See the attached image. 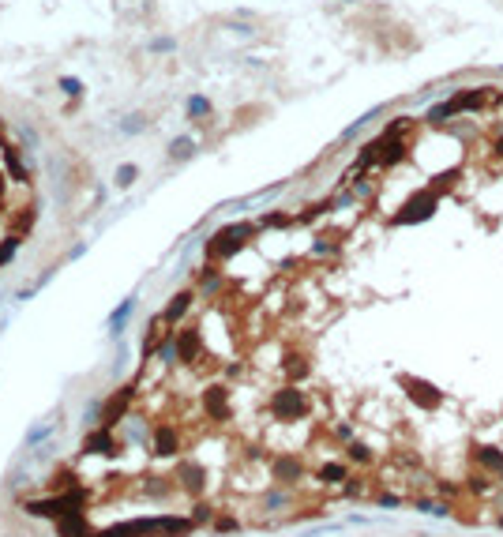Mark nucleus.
I'll return each instance as SVG.
<instances>
[{
    "label": "nucleus",
    "instance_id": "nucleus-1",
    "mask_svg": "<svg viewBox=\"0 0 503 537\" xmlns=\"http://www.w3.org/2000/svg\"><path fill=\"white\" fill-rule=\"evenodd\" d=\"M432 211H436V188L417 192V195H413V200L395 214V222H398V226H402V222H424V218H429Z\"/></svg>",
    "mask_w": 503,
    "mask_h": 537
},
{
    "label": "nucleus",
    "instance_id": "nucleus-2",
    "mask_svg": "<svg viewBox=\"0 0 503 537\" xmlns=\"http://www.w3.org/2000/svg\"><path fill=\"white\" fill-rule=\"evenodd\" d=\"M402 387L410 391V399L417 402V406H424V410H436L440 406V399L443 394L432 387V383H424V380H413V376H402Z\"/></svg>",
    "mask_w": 503,
    "mask_h": 537
},
{
    "label": "nucleus",
    "instance_id": "nucleus-3",
    "mask_svg": "<svg viewBox=\"0 0 503 537\" xmlns=\"http://www.w3.org/2000/svg\"><path fill=\"white\" fill-rule=\"evenodd\" d=\"M83 500V492H68V496H57V500H34L27 503L30 515H64V511H75Z\"/></svg>",
    "mask_w": 503,
    "mask_h": 537
},
{
    "label": "nucleus",
    "instance_id": "nucleus-4",
    "mask_svg": "<svg viewBox=\"0 0 503 537\" xmlns=\"http://www.w3.org/2000/svg\"><path fill=\"white\" fill-rule=\"evenodd\" d=\"M252 229L248 226H229V229H222L214 240H211V256H233V252L240 248V237H248Z\"/></svg>",
    "mask_w": 503,
    "mask_h": 537
},
{
    "label": "nucleus",
    "instance_id": "nucleus-5",
    "mask_svg": "<svg viewBox=\"0 0 503 537\" xmlns=\"http://www.w3.org/2000/svg\"><path fill=\"white\" fill-rule=\"evenodd\" d=\"M275 413H278L282 421L301 418V413H304V394H301V391H293V387L278 391V394H275Z\"/></svg>",
    "mask_w": 503,
    "mask_h": 537
},
{
    "label": "nucleus",
    "instance_id": "nucleus-6",
    "mask_svg": "<svg viewBox=\"0 0 503 537\" xmlns=\"http://www.w3.org/2000/svg\"><path fill=\"white\" fill-rule=\"evenodd\" d=\"M481 102V94L473 91V94H458V98H451L447 105H440V109H432V120H443V117H451V113H462V109H473Z\"/></svg>",
    "mask_w": 503,
    "mask_h": 537
},
{
    "label": "nucleus",
    "instance_id": "nucleus-7",
    "mask_svg": "<svg viewBox=\"0 0 503 537\" xmlns=\"http://www.w3.org/2000/svg\"><path fill=\"white\" fill-rule=\"evenodd\" d=\"M57 530H60V537H86V519H83L79 511H68L57 522Z\"/></svg>",
    "mask_w": 503,
    "mask_h": 537
},
{
    "label": "nucleus",
    "instance_id": "nucleus-8",
    "mask_svg": "<svg viewBox=\"0 0 503 537\" xmlns=\"http://www.w3.org/2000/svg\"><path fill=\"white\" fill-rule=\"evenodd\" d=\"M128 399H132V387H120L117 391V399L105 406V413H102V425H113L120 413H124V406H128Z\"/></svg>",
    "mask_w": 503,
    "mask_h": 537
},
{
    "label": "nucleus",
    "instance_id": "nucleus-9",
    "mask_svg": "<svg viewBox=\"0 0 503 537\" xmlns=\"http://www.w3.org/2000/svg\"><path fill=\"white\" fill-rule=\"evenodd\" d=\"M83 451L86 455H113V440H109V432H91L86 436V444H83Z\"/></svg>",
    "mask_w": 503,
    "mask_h": 537
},
{
    "label": "nucleus",
    "instance_id": "nucleus-10",
    "mask_svg": "<svg viewBox=\"0 0 503 537\" xmlns=\"http://www.w3.org/2000/svg\"><path fill=\"white\" fill-rule=\"evenodd\" d=\"M207 413H211V418H226V387L207 391Z\"/></svg>",
    "mask_w": 503,
    "mask_h": 537
},
{
    "label": "nucleus",
    "instance_id": "nucleus-11",
    "mask_svg": "<svg viewBox=\"0 0 503 537\" xmlns=\"http://www.w3.org/2000/svg\"><path fill=\"white\" fill-rule=\"evenodd\" d=\"M158 455H173V451H177V436H173L169 429H158Z\"/></svg>",
    "mask_w": 503,
    "mask_h": 537
},
{
    "label": "nucleus",
    "instance_id": "nucleus-12",
    "mask_svg": "<svg viewBox=\"0 0 503 537\" xmlns=\"http://www.w3.org/2000/svg\"><path fill=\"white\" fill-rule=\"evenodd\" d=\"M195 349H200V338H195V331H184V338H181V361H192Z\"/></svg>",
    "mask_w": 503,
    "mask_h": 537
},
{
    "label": "nucleus",
    "instance_id": "nucleus-13",
    "mask_svg": "<svg viewBox=\"0 0 503 537\" xmlns=\"http://www.w3.org/2000/svg\"><path fill=\"white\" fill-rule=\"evenodd\" d=\"M188 293H181V297H173V304H169V312H166V320H181L184 316V309H188Z\"/></svg>",
    "mask_w": 503,
    "mask_h": 537
},
{
    "label": "nucleus",
    "instance_id": "nucleus-14",
    "mask_svg": "<svg viewBox=\"0 0 503 537\" xmlns=\"http://www.w3.org/2000/svg\"><path fill=\"white\" fill-rule=\"evenodd\" d=\"M184 485H188L192 492H200V489H203V470L188 466V470H184Z\"/></svg>",
    "mask_w": 503,
    "mask_h": 537
},
{
    "label": "nucleus",
    "instance_id": "nucleus-15",
    "mask_svg": "<svg viewBox=\"0 0 503 537\" xmlns=\"http://www.w3.org/2000/svg\"><path fill=\"white\" fill-rule=\"evenodd\" d=\"M15 252H19V240H15V237H8V240H4V245H0V267H4V263H8V259H12V256H15Z\"/></svg>",
    "mask_w": 503,
    "mask_h": 537
},
{
    "label": "nucleus",
    "instance_id": "nucleus-16",
    "mask_svg": "<svg viewBox=\"0 0 503 537\" xmlns=\"http://www.w3.org/2000/svg\"><path fill=\"white\" fill-rule=\"evenodd\" d=\"M320 477H323V481H342V477H346V470L338 466V462H331V466H323V470H320Z\"/></svg>",
    "mask_w": 503,
    "mask_h": 537
},
{
    "label": "nucleus",
    "instance_id": "nucleus-17",
    "mask_svg": "<svg viewBox=\"0 0 503 537\" xmlns=\"http://www.w3.org/2000/svg\"><path fill=\"white\" fill-rule=\"evenodd\" d=\"M481 458H485L488 466H503V455H499V451H492V447H485V451H481Z\"/></svg>",
    "mask_w": 503,
    "mask_h": 537
},
{
    "label": "nucleus",
    "instance_id": "nucleus-18",
    "mask_svg": "<svg viewBox=\"0 0 503 537\" xmlns=\"http://www.w3.org/2000/svg\"><path fill=\"white\" fill-rule=\"evenodd\" d=\"M117 181H120V184H132V181H136V169H132V166H124V169L117 173Z\"/></svg>",
    "mask_w": 503,
    "mask_h": 537
},
{
    "label": "nucleus",
    "instance_id": "nucleus-19",
    "mask_svg": "<svg viewBox=\"0 0 503 537\" xmlns=\"http://www.w3.org/2000/svg\"><path fill=\"white\" fill-rule=\"evenodd\" d=\"M188 139H177V143H173V155H177V158H184V155H188Z\"/></svg>",
    "mask_w": 503,
    "mask_h": 537
},
{
    "label": "nucleus",
    "instance_id": "nucleus-20",
    "mask_svg": "<svg viewBox=\"0 0 503 537\" xmlns=\"http://www.w3.org/2000/svg\"><path fill=\"white\" fill-rule=\"evenodd\" d=\"M278 474L282 477H293V474H297V462H278Z\"/></svg>",
    "mask_w": 503,
    "mask_h": 537
},
{
    "label": "nucleus",
    "instance_id": "nucleus-21",
    "mask_svg": "<svg viewBox=\"0 0 503 537\" xmlns=\"http://www.w3.org/2000/svg\"><path fill=\"white\" fill-rule=\"evenodd\" d=\"M496 150H503V139H499V143H496Z\"/></svg>",
    "mask_w": 503,
    "mask_h": 537
},
{
    "label": "nucleus",
    "instance_id": "nucleus-22",
    "mask_svg": "<svg viewBox=\"0 0 503 537\" xmlns=\"http://www.w3.org/2000/svg\"><path fill=\"white\" fill-rule=\"evenodd\" d=\"M0 192H4V181H0Z\"/></svg>",
    "mask_w": 503,
    "mask_h": 537
},
{
    "label": "nucleus",
    "instance_id": "nucleus-23",
    "mask_svg": "<svg viewBox=\"0 0 503 537\" xmlns=\"http://www.w3.org/2000/svg\"><path fill=\"white\" fill-rule=\"evenodd\" d=\"M499 526H503V519H499Z\"/></svg>",
    "mask_w": 503,
    "mask_h": 537
}]
</instances>
